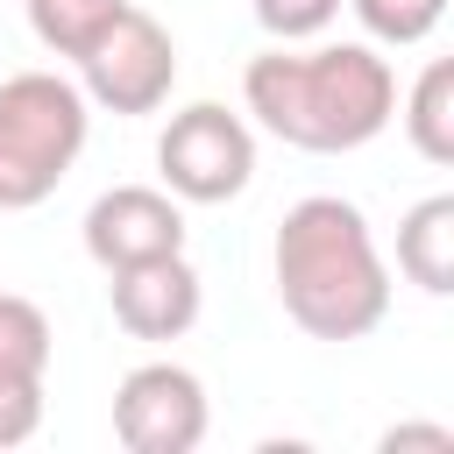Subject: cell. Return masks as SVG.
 <instances>
[{
	"label": "cell",
	"mask_w": 454,
	"mask_h": 454,
	"mask_svg": "<svg viewBox=\"0 0 454 454\" xmlns=\"http://www.w3.org/2000/svg\"><path fill=\"white\" fill-rule=\"evenodd\" d=\"M241 99L248 114L312 156H348L362 142H376L397 114V78L369 43H319V50H262L241 71Z\"/></svg>",
	"instance_id": "6da1fadb"
},
{
	"label": "cell",
	"mask_w": 454,
	"mask_h": 454,
	"mask_svg": "<svg viewBox=\"0 0 454 454\" xmlns=\"http://www.w3.org/2000/svg\"><path fill=\"white\" fill-rule=\"evenodd\" d=\"M270 270H277L284 312L312 340H362L390 312V270L355 199H333V192L298 199L277 227Z\"/></svg>",
	"instance_id": "7a4b0ae2"
},
{
	"label": "cell",
	"mask_w": 454,
	"mask_h": 454,
	"mask_svg": "<svg viewBox=\"0 0 454 454\" xmlns=\"http://www.w3.org/2000/svg\"><path fill=\"white\" fill-rule=\"evenodd\" d=\"M92 99L57 71H14L0 85V213L43 206L78 163Z\"/></svg>",
	"instance_id": "3957f363"
},
{
	"label": "cell",
	"mask_w": 454,
	"mask_h": 454,
	"mask_svg": "<svg viewBox=\"0 0 454 454\" xmlns=\"http://www.w3.org/2000/svg\"><path fill=\"white\" fill-rule=\"evenodd\" d=\"M156 170H163L170 199H184V206H227L255 177V135L220 99H192L184 114H170V128L156 142Z\"/></svg>",
	"instance_id": "277c9868"
},
{
	"label": "cell",
	"mask_w": 454,
	"mask_h": 454,
	"mask_svg": "<svg viewBox=\"0 0 454 454\" xmlns=\"http://www.w3.org/2000/svg\"><path fill=\"white\" fill-rule=\"evenodd\" d=\"M177 85V43L156 14H142L135 0L114 14V28L78 57V92L106 114H156Z\"/></svg>",
	"instance_id": "5b68a950"
},
{
	"label": "cell",
	"mask_w": 454,
	"mask_h": 454,
	"mask_svg": "<svg viewBox=\"0 0 454 454\" xmlns=\"http://www.w3.org/2000/svg\"><path fill=\"white\" fill-rule=\"evenodd\" d=\"M114 440L128 454H192L206 440V383L184 362H142L114 390Z\"/></svg>",
	"instance_id": "8992f818"
},
{
	"label": "cell",
	"mask_w": 454,
	"mask_h": 454,
	"mask_svg": "<svg viewBox=\"0 0 454 454\" xmlns=\"http://www.w3.org/2000/svg\"><path fill=\"white\" fill-rule=\"evenodd\" d=\"M177 248H184V213L156 184H114L85 206V255L99 270H128V262L177 255Z\"/></svg>",
	"instance_id": "52a82bcc"
},
{
	"label": "cell",
	"mask_w": 454,
	"mask_h": 454,
	"mask_svg": "<svg viewBox=\"0 0 454 454\" xmlns=\"http://www.w3.org/2000/svg\"><path fill=\"white\" fill-rule=\"evenodd\" d=\"M106 277H114L106 298H114L121 333H135V340H177V333L199 326L206 291H199V270L184 262V248H177V255L128 262V270H106Z\"/></svg>",
	"instance_id": "ba28073f"
},
{
	"label": "cell",
	"mask_w": 454,
	"mask_h": 454,
	"mask_svg": "<svg viewBox=\"0 0 454 454\" xmlns=\"http://www.w3.org/2000/svg\"><path fill=\"white\" fill-rule=\"evenodd\" d=\"M397 270H404L426 298H447V291H454V199H447V192L419 199V206L397 220Z\"/></svg>",
	"instance_id": "9c48e42d"
},
{
	"label": "cell",
	"mask_w": 454,
	"mask_h": 454,
	"mask_svg": "<svg viewBox=\"0 0 454 454\" xmlns=\"http://www.w3.org/2000/svg\"><path fill=\"white\" fill-rule=\"evenodd\" d=\"M404 135L426 163H454V64L433 57L404 99Z\"/></svg>",
	"instance_id": "30bf717a"
},
{
	"label": "cell",
	"mask_w": 454,
	"mask_h": 454,
	"mask_svg": "<svg viewBox=\"0 0 454 454\" xmlns=\"http://www.w3.org/2000/svg\"><path fill=\"white\" fill-rule=\"evenodd\" d=\"M121 7H128V0H28V28H35V43L57 50V57H85V50L114 28Z\"/></svg>",
	"instance_id": "8fae6325"
},
{
	"label": "cell",
	"mask_w": 454,
	"mask_h": 454,
	"mask_svg": "<svg viewBox=\"0 0 454 454\" xmlns=\"http://www.w3.org/2000/svg\"><path fill=\"white\" fill-rule=\"evenodd\" d=\"M0 376H50V319L21 291H0Z\"/></svg>",
	"instance_id": "7c38bea8"
},
{
	"label": "cell",
	"mask_w": 454,
	"mask_h": 454,
	"mask_svg": "<svg viewBox=\"0 0 454 454\" xmlns=\"http://www.w3.org/2000/svg\"><path fill=\"white\" fill-rule=\"evenodd\" d=\"M355 7V21L369 28V43H426L433 28H440V14H447V0H348Z\"/></svg>",
	"instance_id": "4fadbf2b"
},
{
	"label": "cell",
	"mask_w": 454,
	"mask_h": 454,
	"mask_svg": "<svg viewBox=\"0 0 454 454\" xmlns=\"http://www.w3.org/2000/svg\"><path fill=\"white\" fill-rule=\"evenodd\" d=\"M340 0H255V21L270 43H312L319 28H333Z\"/></svg>",
	"instance_id": "5bb4252c"
},
{
	"label": "cell",
	"mask_w": 454,
	"mask_h": 454,
	"mask_svg": "<svg viewBox=\"0 0 454 454\" xmlns=\"http://www.w3.org/2000/svg\"><path fill=\"white\" fill-rule=\"evenodd\" d=\"M43 426V376H0V447H21Z\"/></svg>",
	"instance_id": "9a60e30c"
},
{
	"label": "cell",
	"mask_w": 454,
	"mask_h": 454,
	"mask_svg": "<svg viewBox=\"0 0 454 454\" xmlns=\"http://www.w3.org/2000/svg\"><path fill=\"white\" fill-rule=\"evenodd\" d=\"M397 447H433V454H454V433H447V426H390V433H383V454H397Z\"/></svg>",
	"instance_id": "2e32d148"
}]
</instances>
